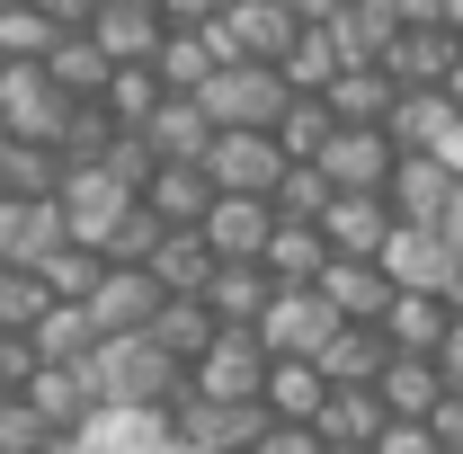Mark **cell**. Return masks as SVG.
I'll return each instance as SVG.
<instances>
[{
  "label": "cell",
  "mask_w": 463,
  "mask_h": 454,
  "mask_svg": "<svg viewBox=\"0 0 463 454\" xmlns=\"http://www.w3.org/2000/svg\"><path fill=\"white\" fill-rule=\"evenodd\" d=\"M339 71H347V54H339V27H330V18H312V27L294 36V54H286V80H294V90H330Z\"/></svg>",
  "instance_id": "obj_40"
},
{
  "label": "cell",
  "mask_w": 463,
  "mask_h": 454,
  "mask_svg": "<svg viewBox=\"0 0 463 454\" xmlns=\"http://www.w3.org/2000/svg\"><path fill=\"white\" fill-rule=\"evenodd\" d=\"M321 401H330L321 356H277V365H268V410H277V419H321Z\"/></svg>",
  "instance_id": "obj_35"
},
{
  "label": "cell",
  "mask_w": 463,
  "mask_h": 454,
  "mask_svg": "<svg viewBox=\"0 0 463 454\" xmlns=\"http://www.w3.org/2000/svg\"><path fill=\"white\" fill-rule=\"evenodd\" d=\"M62 116H71V90H62L45 62H0V134L62 143Z\"/></svg>",
  "instance_id": "obj_3"
},
{
  "label": "cell",
  "mask_w": 463,
  "mask_h": 454,
  "mask_svg": "<svg viewBox=\"0 0 463 454\" xmlns=\"http://www.w3.org/2000/svg\"><path fill=\"white\" fill-rule=\"evenodd\" d=\"M62 45V18L36 0H0V62H45Z\"/></svg>",
  "instance_id": "obj_36"
},
{
  "label": "cell",
  "mask_w": 463,
  "mask_h": 454,
  "mask_svg": "<svg viewBox=\"0 0 463 454\" xmlns=\"http://www.w3.org/2000/svg\"><path fill=\"white\" fill-rule=\"evenodd\" d=\"M71 223H62V196H0V259H18V268H45Z\"/></svg>",
  "instance_id": "obj_13"
},
{
  "label": "cell",
  "mask_w": 463,
  "mask_h": 454,
  "mask_svg": "<svg viewBox=\"0 0 463 454\" xmlns=\"http://www.w3.org/2000/svg\"><path fill=\"white\" fill-rule=\"evenodd\" d=\"M383 365H392V330L383 321H339L330 347H321V374L330 383H383Z\"/></svg>",
  "instance_id": "obj_24"
},
{
  "label": "cell",
  "mask_w": 463,
  "mask_h": 454,
  "mask_svg": "<svg viewBox=\"0 0 463 454\" xmlns=\"http://www.w3.org/2000/svg\"><path fill=\"white\" fill-rule=\"evenodd\" d=\"M214 268H223V250L205 241V223H196V232H170V241H161V259H152V277L170 285V294H205Z\"/></svg>",
  "instance_id": "obj_34"
},
{
  "label": "cell",
  "mask_w": 463,
  "mask_h": 454,
  "mask_svg": "<svg viewBox=\"0 0 463 454\" xmlns=\"http://www.w3.org/2000/svg\"><path fill=\"white\" fill-rule=\"evenodd\" d=\"M205 108L223 116V125H277V116L294 108V80H286V62H250V54H232L205 90H196Z\"/></svg>",
  "instance_id": "obj_2"
},
{
  "label": "cell",
  "mask_w": 463,
  "mask_h": 454,
  "mask_svg": "<svg viewBox=\"0 0 463 454\" xmlns=\"http://www.w3.org/2000/svg\"><path fill=\"white\" fill-rule=\"evenodd\" d=\"M383 71H392L402 90L463 80V27H455V18H419V27H402V36H392V54H383Z\"/></svg>",
  "instance_id": "obj_7"
},
{
  "label": "cell",
  "mask_w": 463,
  "mask_h": 454,
  "mask_svg": "<svg viewBox=\"0 0 463 454\" xmlns=\"http://www.w3.org/2000/svg\"><path fill=\"white\" fill-rule=\"evenodd\" d=\"M161 303H170V285L152 277V268H125V259H116L108 277H99V294H90V321H99L108 339H134V330L161 321Z\"/></svg>",
  "instance_id": "obj_9"
},
{
  "label": "cell",
  "mask_w": 463,
  "mask_h": 454,
  "mask_svg": "<svg viewBox=\"0 0 463 454\" xmlns=\"http://www.w3.org/2000/svg\"><path fill=\"white\" fill-rule=\"evenodd\" d=\"M330 205H339V178L321 170V161H294V170L277 178V214H286V223H321Z\"/></svg>",
  "instance_id": "obj_42"
},
{
  "label": "cell",
  "mask_w": 463,
  "mask_h": 454,
  "mask_svg": "<svg viewBox=\"0 0 463 454\" xmlns=\"http://www.w3.org/2000/svg\"><path fill=\"white\" fill-rule=\"evenodd\" d=\"M125 205H134V187L108 161H71V178H62V223H71V241H108L125 223Z\"/></svg>",
  "instance_id": "obj_10"
},
{
  "label": "cell",
  "mask_w": 463,
  "mask_h": 454,
  "mask_svg": "<svg viewBox=\"0 0 463 454\" xmlns=\"http://www.w3.org/2000/svg\"><path fill=\"white\" fill-rule=\"evenodd\" d=\"M62 143H27V134H0V196H62Z\"/></svg>",
  "instance_id": "obj_25"
},
{
  "label": "cell",
  "mask_w": 463,
  "mask_h": 454,
  "mask_svg": "<svg viewBox=\"0 0 463 454\" xmlns=\"http://www.w3.org/2000/svg\"><path fill=\"white\" fill-rule=\"evenodd\" d=\"M214 196H223V187H214V170H205V161H161V170H152V187H143V205H152L170 232H196L205 214H214Z\"/></svg>",
  "instance_id": "obj_17"
},
{
  "label": "cell",
  "mask_w": 463,
  "mask_h": 454,
  "mask_svg": "<svg viewBox=\"0 0 463 454\" xmlns=\"http://www.w3.org/2000/svg\"><path fill=\"white\" fill-rule=\"evenodd\" d=\"M303 27H312V18H303L294 0H232L214 36H223V62H232V54H250V62H286Z\"/></svg>",
  "instance_id": "obj_6"
},
{
  "label": "cell",
  "mask_w": 463,
  "mask_h": 454,
  "mask_svg": "<svg viewBox=\"0 0 463 454\" xmlns=\"http://www.w3.org/2000/svg\"><path fill=\"white\" fill-rule=\"evenodd\" d=\"M108 268H116V259L99 250V241H62L54 259H45V285H54V303H90Z\"/></svg>",
  "instance_id": "obj_41"
},
{
  "label": "cell",
  "mask_w": 463,
  "mask_h": 454,
  "mask_svg": "<svg viewBox=\"0 0 463 454\" xmlns=\"http://www.w3.org/2000/svg\"><path fill=\"white\" fill-rule=\"evenodd\" d=\"M392 214L402 223H437L446 232V214H455V196H463V170L446 161V152H402V170H392Z\"/></svg>",
  "instance_id": "obj_8"
},
{
  "label": "cell",
  "mask_w": 463,
  "mask_h": 454,
  "mask_svg": "<svg viewBox=\"0 0 463 454\" xmlns=\"http://www.w3.org/2000/svg\"><path fill=\"white\" fill-rule=\"evenodd\" d=\"M437 437H446V446L463 454V383H455V393H446V401H437Z\"/></svg>",
  "instance_id": "obj_51"
},
{
  "label": "cell",
  "mask_w": 463,
  "mask_h": 454,
  "mask_svg": "<svg viewBox=\"0 0 463 454\" xmlns=\"http://www.w3.org/2000/svg\"><path fill=\"white\" fill-rule=\"evenodd\" d=\"M45 71H54L71 99H99V90L116 80V54L99 45V36H90V27H62V45L45 54Z\"/></svg>",
  "instance_id": "obj_32"
},
{
  "label": "cell",
  "mask_w": 463,
  "mask_h": 454,
  "mask_svg": "<svg viewBox=\"0 0 463 454\" xmlns=\"http://www.w3.org/2000/svg\"><path fill=\"white\" fill-rule=\"evenodd\" d=\"M321 223H330V241H339V250L383 259V241L402 232V214H392V196H383V187H339V205H330Z\"/></svg>",
  "instance_id": "obj_20"
},
{
  "label": "cell",
  "mask_w": 463,
  "mask_h": 454,
  "mask_svg": "<svg viewBox=\"0 0 463 454\" xmlns=\"http://www.w3.org/2000/svg\"><path fill=\"white\" fill-rule=\"evenodd\" d=\"M392 99H402V80H392L383 62H347L339 80H330V108H339V125H383V116H392Z\"/></svg>",
  "instance_id": "obj_31"
},
{
  "label": "cell",
  "mask_w": 463,
  "mask_h": 454,
  "mask_svg": "<svg viewBox=\"0 0 463 454\" xmlns=\"http://www.w3.org/2000/svg\"><path fill=\"white\" fill-rule=\"evenodd\" d=\"M339 321H347V312L330 303V294H321V285H286V294L268 303V321H259V339H268V356H321Z\"/></svg>",
  "instance_id": "obj_5"
},
{
  "label": "cell",
  "mask_w": 463,
  "mask_h": 454,
  "mask_svg": "<svg viewBox=\"0 0 463 454\" xmlns=\"http://www.w3.org/2000/svg\"><path fill=\"white\" fill-rule=\"evenodd\" d=\"M161 241H170V223H161V214L134 196V205H125V223H116L99 250H108V259H125V268H152V259H161Z\"/></svg>",
  "instance_id": "obj_45"
},
{
  "label": "cell",
  "mask_w": 463,
  "mask_h": 454,
  "mask_svg": "<svg viewBox=\"0 0 463 454\" xmlns=\"http://www.w3.org/2000/svg\"><path fill=\"white\" fill-rule=\"evenodd\" d=\"M268 232H277V196H241V187H223L214 214H205V241H214L223 259H259Z\"/></svg>",
  "instance_id": "obj_22"
},
{
  "label": "cell",
  "mask_w": 463,
  "mask_h": 454,
  "mask_svg": "<svg viewBox=\"0 0 463 454\" xmlns=\"http://www.w3.org/2000/svg\"><path fill=\"white\" fill-rule=\"evenodd\" d=\"M321 170L339 178V187H392L402 143H392V125H339L330 152H321Z\"/></svg>",
  "instance_id": "obj_14"
},
{
  "label": "cell",
  "mask_w": 463,
  "mask_h": 454,
  "mask_svg": "<svg viewBox=\"0 0 463 454\" xmlns=\"http://www.w3.org/2000/svg\"><path fill=\"white\" fill-rule=\"evenodd\" d=\"M259 259H268L286 285H321V268L339 259V241H330V223H286V214H277V232H268Z\"/></svg>",
  "instance_id": "obj_28"
},
{
  "label": "cell",
  "mask_w": 463,
  "mask_h": 454,
  "mask_svg": "<svg viewBox=\"0 0 463 454\" xmlns=\"http://www.w3.org/2000/svg\"><path fill=\"white\" fill-rule=\"evenodd\" d=\"M27 401L54 419V437L90 428V419L108 410V393H99V374H90V365H36V374H27Z\"/></svg>",
  "instance_id": "obj_16"
},
{
  "label": "cell",
  "mask_w": 463,
  "mask_h": 454,
  "mask_svg": "<svg viewBox=\"0 0 463 454\" xmlns=\"http://www.w3.org/2000/svg\"><path fill=\"white\" fill-rule=\"evenodd\" d=\"M446 303H455V312H463V259H455V277H446Z\"/></svg>",
  "instance_id": "obj_55"
},
{
  "label": "cell",
  "mask_w": 463,
  "mask_h": 454,
  "mask_svg": "<svg viewBox=\"0 0 463 454\" xmlns=\"http://www.w3.org/2000/svg\"><path fill=\"white\" fill-rule=\"evenodd\" d=\"M383 125H392L402 152H446V143L463 134V90H455V80H437V90H402Z\"/></svg>",
  "instance_id": "obj_12"
},
{
  "label": "cell",
  "mask_w": 463,
  "mask_h": 454,
  "mask_svg": "<svg viewBox=\"0 0 463 454\" xmlns=\"http://www.w3.org/2000/svg\"><path fill=\"white\" fill-rule=\"evenodd\" d=\"M374 454H455V446L437 437V419H392V428L374 437Z\"/></svg>",
  "instance_id": "obj_48"
},
{
  "label": "cell",
  "mask_w": 463,
  "mask_h": 454,
  "mask_svg": "<svg viewBox=\"0 0 463 454\" xmlns=\"http://www.w3.org/2000/svg\"><path fill=\"white\" fill-rule=\"evenodd\" d=\"M268 365H277V356H268V339L232 321L223 339H214L205 356H196V393H223V401H259V393H268Z\"/></svg>",
  "instance_id": "obj_11"
},
{
  "label": "cell",
  "mask_w": 463,
  "mask_h": 454,
  "mask_svg": "<svg viewBox=\"0 0 463 454\" xmlns=\"http://www.w3.org/2000/svg\"><path fill=\"white\" fill-rule=\"evenodd\" d=\"M152 62H161V80H170V90H205V80L223 71V36H214V27H170Z\"/></svg>",
  "instance_id": "obj_33"
},
{
  "label": "cell",
  "mask_w": 463,
  "mask_h": 454,
  "mask_svg": "<svg viewBox=\"0 0 463 454\" xmlns=\"http://www.w3.org/2000/svg\"><path fill=\"white\" fill-rule=\"evenodd\" d=\"M321 294L339 303L347 321H383V312H392V294H402V277H392L383 259H356V250H339V259L321 268Z\"/></svg>",
  "instance_id": "obj_15"
},
{
  "label": "cell",
  "mask_w": 463,
  "mask_h": 454,
  "mask_svg": "<svg viewBox=\"0 0 463 454\" xmlns=\"http://www.w3.org/2000/svg\"><path fill=\"white\" fill-rule=\"evenodd\" d=\"M330 454H374V446H330Z\"/></svg>",
  "instance_id": "obj_57"
},
{
  "label": "cell",
  "mask_w": 463,
  "mask_h": 454,
  "mask_svg": "<svg viewBox=\"0 0 463 454\" xmlns=\"http://www.w3.org/2000/svg\"><path fill=\"white\" fill-rule=\"evenodd\" d=\"M125 134L108 116V99H71V116H62V161H108V143Z\"/></svg>",
  "instance_id": "obj_44"
},
{
  "label": "cell",
  "mask_w": 463,
  "mask_h": 454,
  "mask_svg": "<svg viewBox=\"0 0 463 454\" xmlns=\"http://www.w3.org/2000/svg\"><path fill=\"white\" fill-rule=\"evenodd\" d=\"M383 428H392L383 383H330V401H321V437L330 446H374Z\"/></svg>",
  "instance_id": "obj_23"
},
{
  "label": "cell",
  "mask_w": 463,
  "mask_h": 454,
  "mask_svg": "<svg viewBox=\"0 0 463 454\" xmlns=\"http://www.w3.org/2000/svg\"><path fill=\"white\" fill-rule=\"evenodd\" d=\"M214 187H241V196H277V178L294 170V152L277 143V125H223L214 152H205Z\"/></svg>",
  "instance_id": "obj_4"
},
{
  "label": "cell",
  "mask_w": 463,
  "mask_h": 454,
  "mask_svg": "<svg viewBox=\"0 0 463 454\" xmlns=\"http://www.w3.org/2000/svg\"><path fill=\"white\" fill-rule=\"evenodd\" d=\"M99 99H108L116 125H134V134H143V125L161 116V99H170V80H161V62H116V80L99 90Z\"/></svg>",
  "instance_id": "obj_37"
},
{
  "label": "cell",
  "mask_w": 463,
  "mask_h": 454,
  "mask_svg": "<svg viewBox=\"0 0 463 454\" xmlns=\"http://www.w3.org/2000/svg\"><path fill=\"white\" fill-rule=\"evenodd\" d=\"M90 36H99L116 62H152V54H161V36H170V9H161V0H99Z\"/></svg>",
  "instance_id": "obj_18"
},
{
  "label": "cell",
  "mask_w": 463,
  "mask_h": 454,
  "mask_svg": "<svg viewBox=\"0 0 463 454\" xmlns=\"http://www.w3.org/2000/svg\"><path fill=\"white\" fill-rule=\"evenodd\" d=\"M455 259H463V250L437 223H402L392 241H383V268H392L402 285H446V277H455Z\"/></svg>",
  "instance_id": "obj_29"
},
{
  "label": "cell",
  "mask_w": 463,
  "mask_h": 454,
  "mask_svg": "<svg viewBox=\"0 0 463 454\" xmlns=\"http://www.w3.org/2000/svg\"><path fill=\"white\" fill-rule=\"evenodd\" d=\"M143 134H152V152H161V161H205V152H214V134H223V116L205 108L196 90H170L161 116H152Z\"/></svg>",
  "instance_id": "obj_19"
},
{
  "label": "cell",
  "mask_w": 463,
  "mask_h": 454,
  "mask_svg": "<svg viewBox=\"0 0 463 454\" xmlns=\"http://www.w3.org/2000/svg\"><path fill=\"white\" fill-rule=\"evenodd\" d=\"M250 454H330V437H321V419H268V437Z\"/></svg>",
  "instance_id": "obj_47"
},
{
  "label": "cell",
  "mask_w": 463,
  "mask_h": 454,
  "mask_svg": "<svg viewBox=\"0 0 463 454\" xmlns=\"http://www.w3.org/2000/svg\"><path fill=\"white\" fill-rule=\"evenodd\" d=\"M446 241H455V250H463V196H455V214H446Z\"/></svg>",
  "instance_id": "obj_56"
},
{
  "label": "cell",
  "mask_w": 463,
  "mask_h": 454,
  "mask_svg": "<svg viewBox=\"0 0 463 454\" xmlns=\"http://www.w3.org/2000/svg\"><path fill=\"white\" fill-rule=\"evenodd\" d=\"M54 303V285L45 268H18V259H0V330H36V312Z\"/></svg>",
  "instance_id": "obj_43"
},
{
  "label": "cell",
  "mask_w": 463,
  "mask_h": 454,
  "mask_svg": "<svg viewBox=\"0 0 463 454\" xmlns=\"http://www.w3.org/2000/svg\"><path fill=\"white\" fill-rule=\"evenodd\" d=\"M402 9V27H419V18H446V0H392Z\"/></svg>",
  "instance_id": "obj_53"
},
{
  "label": "cell",
  "mask_w": 463,
  "mask_h": 454,
  "mask_svg": "<svg viewBox=\"0 0 463 454\" xmlns=\"http://www.w3.org/2000/svg\"><path fill=\"white\" fill-rule=\"evenodd\" d=\"M223 330H232V321L214 312V303H205V294H170V303H161V321H152V339L170 347L178 365H196V356L223 339Z\"/></svg>",
  "instance_id": "obj_30"
},
{
  "label": "cell",
  "mask_w": 463,
  "mask_h": 454,
  "mask_svg": "<svg viewBox=\"0 0 463 454\" xmlns=\"http://www.w3.org/2000/svg\"><path fill=\"white\" fill-rule=\"evenodd\" d=\"M437 365H446V374L463 383V312H455V330H446V347H437Z\"/></svg>",
  "instance_id": "obj_52"
},
{
  "label": "cell",
  "mask_w": 463,
  "mask_h": 454,
  "mask_svg": "<svg viewBox=\"0 0 463 454\" xmlns=\"http://www.w3.org/2000/svg\"><path fill=\"white\" fill-rule=\"evenodd\" d=\"M90 374H99V393L125 401V410H178V393L196 383V365H178V356L152 339V330H134V339H108L99 356H90Z\"/></svg>",
  "instance_id": "obj_1"
},
{
  "label": "cell",
  "mask_w": 463,
  "mask_h": 454,
  "mask_svg": "<svg viewBox=\"0 0 463 454\" xmlns=\"http://www.w3.org/2000/svg\"><path fill=\"white\" fill-rule=\"evenodd\" d=\"M294 9H303V18H347L356 0H294Z\"/></svg>",
  "instance_id": "obj_54"
},
{
  "label": "cell",
  "mask_w": 463,
  "mask_h": 454,
  "mask_svg": "<svg viewBox=\"0 0 463 454\" xmlns=\"http://www.w3.org/2000/svg\"><path fill=\"white\" fill-rule=\"evenodd\" d=\"M45 356H36V339L27 330H0V393H27V374H36Z\"/></svg>",
  "instance_id": "obj_49"
},
{
  "label": "cell",
  "mask_w": 463,
  "mask_h": 454,
  "mask_svg": "<svg viewBox=\"0 0 463 454\" xmlns=\"http://www.w3.org/2000/svg\"><path fill=\"white\" fill-rule=\"evenodd\" d=\"M455 393V374L437 365V356H410L392 347V365H383V401H392V419H437V401Z\"/></svg>",
  "instance_id": "obj_27"
},
{
  "label": "cell",
  "mask_w": 463,
  "mask_h": 454,
  "mask_svg": "<svg viewBox=\"0 0 463 454\" xmlns=\"http://www.w3.org/2000/svg\"><path fill=\"white\" fill-rule=\"evenodd\" d=\"M27 339H36V356H45V365H90V356L108 347V330L90 321V303H45Z\"/></svg>",
  "instance_id": "obj_26"
},
{
  "label": "cell",
  "mask_w": 463,
  "mask_h": 454,
  "mask_svg": "<svg viewBox=\"0 0 463 454\" xmlns=\"http://www.w3.org/2000/svg\"><path fill=\"white\" fill-rule=\"evenodd\" d=\"M277 294H286V277H277L268 259H223V268H214V285H205V303H214L223 321H241V330H259Z\"/></svg>",
  "instance_id": "obj_21"
},
{
  "label": "cell",
  "mask_w": 463,
  "mask_h": 454,
  "mask_svg": "<svg viewBox=\"0 0 463 454\" xmlns=\"http://www.w3.org/2000/svg\"><path fill=\"white\" fill-rule=\"evenodd\" d=\"M54 446V419L27 393H0V454H45Z\"/></svg>",
  "instance_id": "obj_46"
},
{
  "label": "cell",
  "mask_w": 463,
  "mask_h": 454,
  "mask_svg": "<svg viewBox=\"0 0 463 454\" xmlns=\"http://www.w3.org/2000/svg\"><path fill=\"white\" fill-rule=\"evenodd\" d=\"M330 134H339V108H330V90H294V108L277 116V143H286L294 161H321V152H330Z\"/></svg>",
  "instance_id": "obj_38"
},
{
  "label": "cell",
  "mask_w": 463,
  "mask_h": 454,
  "mask_svg": "<svg viewBox=\"0 0 463 454\" xmlns=\"http://www.w3.org/2000/svg\"><path fill=\"white\" fill-rule=\"evenodd\" d=\"M161 9H170V27H223L232 0H161Z\"/></svg>",
  "instance_id": "obj_50"
},
{
  "label": "cell",
  "mask_w": 463,
  "mask_h": 454,
  "mask_svg": "<svg viewBox=\"0 0 463 454\" xmlns=\"http://www.w3.org/2000/svg\"><path fill=\"white\" fill-rule=\"evenodd\" d=\"M330 27H339V54L347 62H383L392 36H402V9H392V0H356L347 18H330Z\"/></svg>",
  "instance_id": "obj_39"
}]
</instances>
